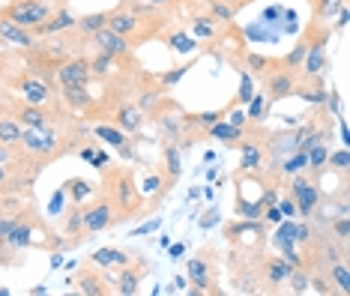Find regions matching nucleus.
<instances>
[{"label": "nucleus", "instance_id": "nucleus-18", "mask_svg": "<svg viewBox=\"0 0 350 296\" xmlns=\"http://www.w3.org/2000/svg\"><path fill=\"white\" fill-rule=\"evenodd\" d=\"M114 126L123 132H141V126H144V111L135 105V102H120L114 111Z\"/></svg>", "mask_w": 350, "mask_h": 296}, {"label": "nucleus", "instance_id": "nucleus-55", "mask_svg": "<svg viewBox=\"0 0 350 296\" xmlns=\"http://www.w3.org/2000/svg\"><path fill=\"white\" fill-rule=\"evenodd\" d=\"M225 3H228L230 10H234V12H240L243 6H249V3H252V0H225Z\"/></svg>", "mask_w": 350, "mask_h": 296}, {"label": "nucleus", "instance_id": "nucleus-23", "mask_svg": "<svg viewBox=\"0 0 350 296\" xmlns=\"http://www.w3.org/2000/svg\"><path fill=\"white\" fill-rule=\"evenodd\" d=\"M243 63H245V72H249V75H258V78H264L273 69L282 66L278 57H267V54H258V51H245L243 54Z\"/></svg>", "mask_w": 350, "mask_h": 296}, {"label": "nucleus", "instance_id": "nucleus-41", "mask_svg": "<svg viewBox=\"0 0 350 296\" xmlns=\"http://www.w3.org/2000/svg\"><path fill=\"white\" fill-rule=\"evenodd\" d=\"M254 93H258L254 90V75H249L245 69H240V93H237V105H245Z\"/></svg>", "mask_w": 350, "mask_h": 296}, {"label": "nucleus", "instance_id": "nucleus-5", "mask_svg": "<svg viewBox=\"0 0 350 296\" xmlns=\"http://www.w3.org/2000/svg\"><path fill=\"white\" fill-rule=\"evenodd\" d=\"M291 198H293V204H297V213L306 215V219H312V215L317 213V206H321V201H323L321 180L308 177L306 171L293 174V180H291Z\"/></svg>", "mask_w": 350, "mask_h": 296}, {"label": "nucleus", "instance_id": "nucleus-21", "mask_svg": "<svg viewBox=\"0 0 350 296\" xmlns=\"http://www.w3.org/2000/svg\"><path fill=\"white\" fill-rule=\"evenodd\" d=\"M63 191H66V201H72V204H87L99 189L93 186L90 180H84V177H69L66 183H63Z\"/></svg>", "mask_w": 350, "mask_h": 296}, {"label": "nucleus", "instance_id": "nucleus-57", "mask_svg": "<svg viewBox=\"0 0 350 296\" xmlns=\"http://www.w3.org/2000/svg\"><path fill=\"white\" fill-rule=\"evenodd\" d=\"M93 153H96V150H93V147H81V159H87V162H90V159H93Z\"/></svg>", "mask_w": 350, "mask_h": 296}, {"label": "nucleus", "instance_id": "nucleus-29", "mask_svg": "<svg viewBox=\"0 0 350 296\" xmlns=\"http://www.w3.org/2000/svg\"><path fill=\"white\" fill-rule=\"evenodd\" d=\"M308 6H312V18L314 21H332L336 15L347 6V0H308Z\"/></svg>", "mask_w": 350, "mask_h": 296}, {"label": "nucleus", "instance_id": "nucleus-38", "mask_svg": "<svg viewBox=\"0 0 350 296\" xmlns=\"http://www.w3.org/2000/svg\"><path fill=\"white\" fill-rule=\"evenodd\" d=\"M90 60V75L93 78H105V75H111V72L117 69V60L114 57H108V54H93V57H87Z\"/></svg>", "mask_w": 350, "mask_h": 296}, {"label": "nucleus", "instance_id": "nucleus-42", "mask_svg": "<svg viewBox=\"0 0 350 296\" xmlns=\"http://www.w3.org/2000/svg\"><path fill=\"white\" fill-rule=\"evenodd\" d=\"M234 10L225 3V0H210V18L213 21H234Z\"/></svg>", "mask_w": 350, "mask_h": 296}, {"label": "nucleus", "instance_id": "nucleus-33", "mask_svg": "<svg viewBox=\"0 0 350 296\" xmlns=\"http://www.w3.org/2000/svg\"><path fill=\"white\" fill-rule=\"evenodd\" d=\"M245 105H249V111H245V120H249V123H260V126H264V120L269 114V99H267V96L264 93H254Z\"/></svg>", "mask_w": 350, "mask_h": 296}, {"label": "nucleus", "instance_id": "nucleus-13", "mask_svg": "<svg viewBox=\"0 0 350 296\" xmlns=\"http://www.w3.org/2000/svg\"><path fill=\"white\" fill-rule=\"evenodd\" d=\"M0 45H10V48H21V51H30V48L36 45V33L0 15Z\"/></svg>", "mask_w": 350, "mask_h": 296}, {"label": "nucleus", "instance_id": "nucleus-51", "mask_svg": "<svg viewBox=\"0 0 350 296\" xmlns=\"http://www.w3.org/2000/svg\"><path fill=\"white\" fill-rule=\"evenodd\" d=\"M10 186H12V174H10V167L0 165V191H10Z\"/></svg>", "mask_w": 350, "mask_h": 296}, {"label": "nucleus", "instance_id": "nucleus-31", "mask_svg": "<svg viewBox=\"0 0 350 296\" xmlns=\"http://www.w3.org/2000/svg\"><path fill=\"white\" fill-rule=\"evenodd\" d=\"M165 42L174 54H198V39L189 36L186 30H171L168 36H165Z\"/></svg>", "mask_w": 350, "mask_h": 296}, {"label": "nucleus", "instance_id": "nucleus-56", "mask_svg": "<svg viewBox=\"0 0 350 296\" xmlns=\"http://www.w3.org/2000/svg\"><path fill=\"white\" fill-rule=\"evenodd\" d=\"M174 291H186V278H183V275L174 278Z\"/></svg>", "mask_w": 350, "mask_h": 296}, {"label": "nucleus", "instance_id": "nucleus-54", "mask_svg": "<svg viewBox=\"0 0 350 296\" xmlns=\"http://www.w3.org/2000/svg\"><path fill=\"white\" fill-rule=\"evenodd\" d=\"M347 21H350V12H347V6H345V10L338 12V21H336V27H332V30H345Z\"/></svg>", "mask_w": 350, "mask_h": 296}, {"label": "nucleus", "instance_id": "nucleus-2", "mask_svg": "<svg viewBox=\"0 0 350 296\" xmlns=\"http://www.w3.org/2000/svg\"><path fill=\"white\" fill-rule=\"evenodd\" d=\"M186 278L189 284H192V291L189 293H221L219 291V273H216V252L206 245V249H201L195 254L192 260H189L186 267Z\"/></svg>", "mask_w": 350, "mask_h": 296}, {"label": "nucleus", "instance_id": "nucleus-3", "mask_svg": "<svg viewBox=\"0 0 350 296\" xmlns=\"http://www.w3.org/2000/svg\"><path fill=\"white\" fill-rule=\"evenodd\" d=\"M18 150L25 153L27 159H36V162H51L54 156L63 153V144L60 138L54 135L51 126H42V129H25L18 141Z\"/></svg>", "mask_w": 350, "mask_h": 296}, {"label": "nucleus", "instance_id": "nucleus-53", "mask_svg": "<svg viewBox=\"0 0 350 296\" xmlns=\"http://www.w3.org/2000/svg\"><path fill=\"white\" fill-rule=\"evenodd\" d=\"M168 254H171V260H180L183 254H186V245H183V243H174V245H168Z\"/></svg>", "mask_w": 350, "mask_h": 296}, {"label": "nucleus", "instance_id": "nucleus-47", "mask_svg": "<svg viewBox=\"0 0 350 296\" xmlns=\"http://www.w3.org/2000/svg\"><path fill=\"white\" fill-rule=\"evenodd\" d=\"M15 159H18V147H6V144H0V165L12 167Z\"/></svg>", "mask_w": 350, "mask_h": 296}, {"label": "nucleus", "instance_id": "nucleus-15", "mask_svg": "<svg viewBox=\"0 0 350 296\" xmlns=\"http://www.w3.org/2000/svg\"><path fill=\"white\" fill-rule=\"evenodd\" d=\"M326 93H329V87H326L323 75H299L297 90H293V96H299V99L308 102V105H323Z\"/></svg>", "mask_w": 350, "mask_h": 296}, {"label": "nucleus", "instance_id": "nucleus-50", "mask_svg": "<svg viewBox=\"0 0 350 296\" xmlns=\"http://www.w3.org/2000/svg\"><path fill=\"white\" fill-rule=\"evenodd\" d=\"M198 225H201L204 230H210L213 225H219V213H216V210H210V213H204V215H201V221H198Z\"/></svg>", "mask_w": 350, "mask_h": 296}, {"label": "nucleus", "instance_id": "nucleus-48", "mask_svg": "<svg viewBox=\"0 0 350 296\" xmlns=\"http://www.w3.org/2000/svg\"><path fill=\"white\" fill-rule=\"evenodd\" d=\"M282 15H284V6H282V3H273V6H267V10H264V18H260V21L275 24V27H278L275 18H282Z\"/></svg>", "mask_w": 350, "mask_h": 296}, {"label": "nucleus", "instance_id": "nucleus-9", "mask_svg": "<svg viewBox=\"0 0 350 296\" xmlns=\"http://www.w3.org/2000/svg\"><path fill=\"white\" fill-rule=\"evenodd\" d=\"M90 45L96 48L99 54H108V57H114L117 63L126 60V57H132V39H126L123 33H114V30H108V27H102L96 30V33L90 36Z\"/></svg>", "mask_w": 350, "mask_h": 296}, {"label": "nucleus", "instance_id": "nucleus-32", "mask_svg": "<svg viewBox=\"0 0 350 296\" xmlns=\"http://www.w3.org/2000/svg\"><path fill=\"white\" fill-rule=\"evenodd\" d=\"M21 135H25V126L18 123L15 117H0V144L6 147H18Z\"/></svg>", "mask_w": 350, "mask_h": 296}, {"label": "nucleus", "instance_id": "nucleus-7", "mask_svg": "<svg viewBox=\"0 0 350 296\" xmlns=\"http://www.w3.org/2000/svg\"><path fill=\"white\" fill-rule=\"evenodd\" d=\"M81 225H84V237L102 234V230H108L111 225H114V206H111L105 191H99V198H96V201H93L90 206H84Z\"/></svg>", "mask_w": 350, "mask_h": 296}, {"label": "nucleus", "instance_id": "nucleus-49", "mask_svg": "<svg viewBox=\"0 0 350 296\" xmlns=\"http://www.w3.org/2000/svg\"><path fill=\"white\" fill-rule=\"evenodd\" d=\"M228 114H230V117H228V123L240 126V129H243V126H245V123H249V120H245V111H240V108H230V111H228Z\"/></svg>", "mask_w": 350, "mask_h": 296}, {"label": "nucleus", "instance_id": "nucleus-1", "mask_svg": "<svg viewBox=\"0 0 350 296\" xmlns=\"http://www.w3.org/2000/svg\"><path fill=\"white\" fill-rule=\"evenodd\" d=\"M102 191L108 195L111 206H114V225H120V221L132 219V215H141L144 210V191L138 189V183H135V174L129 167H102Z\"/></svg>", "mask_w": 350, "mask_h": 296}, {"label": "nucleus", "instance_id": "nucleus-26", "mask_svg": "<svg viewBox=\"0 0 350 296\" xmlns=\"http://www.w3.org/2000/svg\"><path fill=\"white\" fill-rule=\"evenodd\" d=\"M245 36V45H254V42H275L278 36H282V30L275 27V24H267V21H258V24H249V27L243 30Z\"/></svg>", "mask_w": 350, "mask_h": 296}, {"label": "nucleus", "instance_id": "nucleus-44", "mask_svg": "<svg viewBox=\"0 0 350 296\" xmlns=\"http://www.w3.org/2000/svg\"><path fill=\"white\" fill-rule=\"evenodd\" d=\"M63 204H66V191H63V186H60L49 201V215H63Z\"/></svg>", "mask_w": 350, "mask_h": 296}, {"label": "nucleus", "instance_id": "nucleus-25", "mask_svg": "<svg viewBox=\"0 0 350 296\" xmlns=\"http://www.w3.org/2000/svg\"><path fill=\"white\" fill-rule=\"evenodd\" d=\"M293 269H297V267H293L288 258H267L264 260V278L269 284H284Z\"/></svg>", "mask_w": 350, "mask_h": 296}, {"label": "nucleus", "instance_id": "nucleus-19", "mask_svg": "<svg viewBox=\"0 0 350 296\" xmlns=\"http://www.w3.org/2000/svg\"><path fill=\"white\" fill-rule=\"evenodd\" d=\"M332 33H336V30H332L329 24H323V21H314V18H312V21L306 24V30H299V39L306 42L308 51H312V48H326V45H329Z\"/></svg>", "mask_w": 350, "mask_h": 296}, {"label": "nucleus", "instance_id": "nucleus-6", "mask_svg": "<svg viewBox=\"0 0 350 296\" xmlns=\"http://www.w3.org/2000/svg\"><path fill=\"white\" fill-rule=\"evenodd\" d=\"M12 87L18 90L21 99L30 102V105H42V108H49V105H51V99H54L51 81H49L45 75H39V72H33V69L21 72V75L12 81Z\"/></svg>", "mask_w": 350, "mask_h": 296}, {"label": "nucleus", "instance_id": "nucleus-37", "mask_svg": "<svg viewBox=\"0 0 350 296\" xmlns=\"http://www.w3.org/2000/svg\"><path fill=\"white\" fill-rule=\"evenodd\" d=\"M195 60H198V54H192V57L183 63V66H174L171 72H162V75H159V84H162V87H177L183 78H186V72L195 66Z\"/></svg>", "mask_w": 350, "mask_h": 296}, {"label": "nucleus", "instance_id": "nucleus-61", "mask_svg": "<svg viewBox=\"0 0 350 296\" xmlns=\"http://www.w3.org/2000/svg\"><path fill=\"white\" fill-rule=\"evenodd\" d=\"M6 210V201H3V191H0V213Z\"/></svg>", "mask_w": 350, "mask_h": 296}, {"label": "nucleus", "instance_id": "nucleus-27", "mask_svg": "<svg viewBox=\"0 0 350 296\" xmlns=\"http://www.w3.org/2000/svg\"><path fill=\"white\" fill-rule=\"evenodd\" d=\"M326 69H329V54H326V48H312V51H306L299 75H323Z\"/></svg>", "mask_w": 350, "mask_h": 296}, {"label": "nucleus", "instance_id": "nucleus-58", "mask_svg": "<svg viewBox=\"0 0 350 296\" xmlns=\"http://www.w3.org/2000/svg\"><path fill=\"white\" fill-rule=\"evenodd\" d=\"M30 293H33V296H45V293H49V287H45V284H36Z\"/></svg>", "mask_w": 350, "mask_h": 296}, {"label": "nucleus", "instance_id": "nucleus-14", "mask_svg": "<svg viewBox=\"0 0 350 296\" xmlns=\"http://www.w3.org/2000/svg\"><path fill=\"white\" fill-rule=\"evenodd\" d=\"M72 284H78V293H87V296H108L111 291H114V287H108L111 282L99 273L96 263H93V267H84L81 273L75 275Z\"/></svg>", "mask_w": 350, "mask_h": 296}, {"label": "nucleus", "instance_id": "nucleus-16", "mask_svg": "<svg viewBox=\"0 0 350 296\" xmlns=\"http://www.w3.org/2000/svg\"><path fill=\"white\" fill-rule=\"evenodd\" d=\"M69 30H75V15L69 12L66 6H60V10H54L39 27H33V33L39 39V36H60V33H69Z\"/></svg>", "mask_w": 350, "mask_h": 296}, {"label": "nucleus", "instance_id": "nucleus-4", "mask_svg": "<svg viewBox=\"0 0 350 296\" xmlns=\"http://www.w3.org/2000/svg\"><path fill=\"white\" fill-rule=\"evenodd\" d=\"M51 12H54L51 0H12V3H6L3 10H0L3 18L21 24V27H27V30L39 27V24L49 18Z\"/></svg>", "mask_w": 350, "mask_h": 296}, {"label": "nucleus", "instance_id": "nucleus-52", "mask_svg": "<svg viewBox=\"0 0 350 296\" xmlns=\"http://www.w3.org/2000/svg\"><path fill=\"white\" fill-rule=\"evenodd\" d=\"M90 162H93V167H99V171H102V167L108 165V153H105V150H96V153H93V159H90Z\"/></svg>", "mask_w": 350, "mask_h": 296}, {"label": "nucleus", "instance_id": "nucleus-34", "mask_svg": "<svg viewBox=\"0 0 350 296\" xmlns=\"http://www.w3.org/2000/svg\"><path fill=\"white\" fill-rule=\"evenodd\" d=\"M108 24V12H93V15H81V18H75V30L81 36H93L96 30H102Z\"/></svg>", "mask_w": 350, "mask_h": 296}, {"label": "nucleus", "instance_id": "nucleus-60", "mask_svg": "<svg viewBox=\"0 0 350 296\" xmlns=\"http://www.w3.org/2000/svg\"><path fill=\"white\" fill-rule=\"evenodd\" d=\"M141 3H147V6H165L168 0H141Z\"/></svg>", "mask_w": 350, "mask_h": 296}, {"label": "nucleus", "instance_id": "nucleus-36", "mask_svg": "<svg viewBox=\"0 0 350 296\" xmlns=\"http://www.w3.org/2000/svg\"><path fill=\"white\" fill-rule=\"evenodd\" d=\"M306 42H302V39H297V45L291 48L288 54H284V57H278V63H282V69H291V72H299L302 69V60H306Z\"/></svg>", "mask_w": 350, "mask_h": 296}, {"label": "nucleus", "instance_id": "nucleus-45", "mask_svg": "<svg viewBox=\"0 0 350 296\" xmlns=\"http://www.w3.org/2000/svg\"><path fill=\"white\" fill-rule=\"evenodd\" d=\"M275 206H278V213H282V219H297V204H293V198L288 195V198H282V201H275Z\"/></svg>", "mask_w": 350, "mask_h": 296}, {"label": "nucleus", "instance_id": "nucleus-24", "mask_svg": "<svg viewBox=\"0 0 350 296\" xmlns=\"http://www.w3.org/2000/svg\"><path fill=\"white\" fill-rule=\"evenodd\" d=\"M323 275L329 278V284L336 287V293H341V296L350 293V267H347V258L329 263V267L323 269Z\"/></svg>", "mask_w": 350, "mask_h": 296}, {"label": "nucleus", "instance_id": "nucleus-35", "mask_svg": "<svg viewBox=\"0 0 350 296\" xmlns=\"http://www.w3.org/2000/svg\"><path fill=\"white\" fill-rule=\"evenodd\" d=\"M93 135H96V138H102L105 144H111L114 150H120L123 144H129V138H126L123 129H117V126H108V123H99L96 129H93Z\"/></svg>", "mask_w": 350, "mask_h": 296}, {"label": "nucleus", "instance_id": "nucleus-28", "mask_svg": "<svg viewBox=\"0 0 350 296\" xmlns=\"http://www.w3.org/2000/svg\"><path fill=\"white\" fill-rule=\"evenodd\" d=\"M81 219H84V204H72V206H69V213H66V219H63V234L72 237V243H69V245H75L78 239L84 237Z\"/></svg>", "mask_w": 350, "mask_h": 296}, {"label": "nucleus", "instance_id": "nucleus-40", "mask_svg": "<svg viewBox=\"0 0 350 296\" xmlns=\"http://www.w3.org/2000/svg\"><path fill=\"white\" fill-rule=\"evenodd\" d=\"M192 33L195 39H216V21L206 18V15H198L192 21Z\"/></svg>", "mask_w": 350, "mask_h": 296}, {"label": "nucleus", "instance_id": "nucleus-12", "mask_svg": "<svg viewBox=\"0 0 350 296\" xmlns=\"http://www.w3.org/2000/svg\"><path fill=\"white\" fill-rule=\"evenodd\" d=\"M180 171H183V147L168 138V144H162V198L177 183Z\"/></svg>", "mask_w": 350, "mask_h": 296}, {"label": "nucleus", "instance_id": "nucleus-17", "mask_svg": "<svg viewBox=\"0 0 350 296\" xmlns=\"http://www.w3.org/2000/svg\"><path fill=\"white\" fill-rule=\"evenodd\" d=\"M12 117L18 120L25 129H42V126H51V114H49V108H42V105H30V102L21 99L18 105L12 108Z\"/></svg>", "mask_w": 350, "mask_h": 296}, {"label": "nucleus", "instance_id": "nucleus-39", "mask_svg": "<svg viewBox=\"0 0 350 296\" xmlns=\"http://www.w3.org/2000/svg\"><path fill=\"white\" fill-rule=\"evenodd\" d=\"M326 167L329 171L341 174V177H347V167H350V150L341 147V150H329V156H326Z\"/></svg>", "mask_w": 350, "mask_h": 296}, {"label": "nucleus", "instance_id": "nucleus-8", "mask_svg": "<svg viewBox=\"0 0 350 296\" xmlns=\"http://www.w3.org/2000/svg\"><path fill=\"white\" fill-rule=\"evenodd\" d=\"M264 81V96L269 99V105H275V102L288 99V96H293V90H297V81H299V72H291V69H273L269 75L260 78Z\"/></svg>", "mask_w": 350, "mask_h": 296}, {"label": "nucleus", "instance_id": "nucleus-20", "mask_svg": "<svg viewBox=\"0 0 350 296\" xmlns=\"http://www.w3.org/2000/svg\"><path fill=\"white\" fill-rule=\"evenodd\" d=\"M206 135H210L213 141H221L225 147H240L243 138H245V126L240 129V126H234V123H225V120H219V123H213L210 129H206Z\"/></svg>", "mask_w": 350, "mask_h": 296}, {"label": "nucleus", "instance_id": "nucleus-59", "mask_svg": "<svg viewBox=\"0 0 350 296\" xmlns=\"http://www.w3.org/2000/svg\"><path fill=\"white\" fill-rule=\"evenodd\" d=\"M51 267H54V269L63 267V254H51Z\"/></svg>", "mask_w": 350, "mask_h": 296}, {"label": "nucleus", "instance_id": "nucleus-30", "mask_svg": "<svg viewBox=\"0 0 350 296\" xmlns=\"http://www.w3.org/2000/svg\"><path fill=\"white\" fill-rule=\"evenodd\" d=\"M60 96H63V102L75 111H90L93 108V96H90L87 87H60Z\"/></svg>", "mask_w": 350, "mask_h": 296}, {"label": "nucleus", "instance_id": "nucleus-46", "mask_svg": "<svg viewBox=\"0 0 350 296\" xmlns=\"http://www.w3.org/2000/svg\"><path fill=\"white\" fill-rule=\"evenodd\" d=\"M159 228H162V219H150V221H144V225H138V228H135L129 237H144V234H156Z\"/></svg>", "mask_w": 350, "mask_h": 296}, {"label": "nucleus", "instance_id": "nucleus-11", "mask_svg": "<svg viewBox=\"0 0 350 296\" xmlns=\"http://www.w3.org/2000/svg\"><path fill=\"white\" fill-rule=\"evenodd\" d=\"M147 263L144 258H138V260H129L126 267H117V278H114V293H120V296H135L138 293V284H141V278L147 275Z\"/></svg>", "mask_w": 350, "mask_h": 296}, {"label": "nucleus", "instance_id": "nucleus-22", "mask_svg": "<svg viewBox=\"0 0 350 296\" xmlns=\"http://www.w3.org/2000/svg\"><path fill=\"white\" fill-rule=\"evenodd\" d=\"M132 258L120 249H114V245H105V249H96L90 254V263H96L99 269H117V267H126Z\"/></svg>", "mask_w": 350, "mask_h": 296}, {"label": "nucleus", "instance_id": "nucleus-43", "mask_svg": "<svg viewBox=\"0 0 350 296\" xmlns=\"http://www.w3.org/2000/svg\"><path fill=\"white\" fill-rule=\"evenodd\" d=\"M282 18H284V24L278 27L282 33H291V36H293V33H299V18H297V12L284 6V15H282Z\"/></svg>", "mask_w": 350, "mask_h": 296}, {"label": "nucleus", "instance_id": "nucleus-10", "mask_svg": "<svg viewBox=\"0 0 350 296\" xmlns=\"http://www.w3.org/2000/svg\"><path fill=\"white\" fill-rule=\"evenodd\" d=\"M90 60L87 57H69L54 69V81L60 87H87L90 84Z\"/></svg>", "mask_w": 350, "mask_h": 296}]
</instances>
